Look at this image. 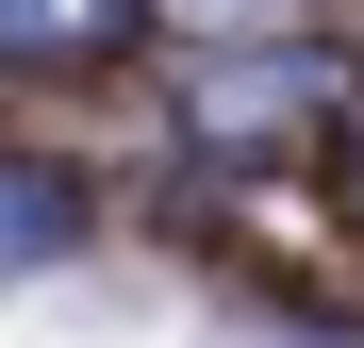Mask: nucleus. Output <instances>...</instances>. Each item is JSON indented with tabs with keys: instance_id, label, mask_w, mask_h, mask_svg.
I'll return each instance as SVG.
<instances>
[{
	"instance_id": "1",
	"label": "nucleus",
	"mask_w": 364,
	"mask_h": 348,
	"mask_svg": "<svg viewBox=\"0 0 364 348\" xmlns=\"http://www.w3.org/2000/svg\"><path fill=\"white\" fill-rule=\"evenodd\" d=\"M282 116H315V67H215L199 83V133H282Z\"/></svg>"
},
{
	"instance_id": "2",
	"label": "nucleus",
	"mask_w": 364,
	"mask_h": 348,
	"mask_svg": "<svg viewBox=\"0 0 364 348\" xmlns=\"http://www.w3.org/2000/svg\"><path fill=\"white\" fill-rule=\"evenodd\" d=\"M50 249H67V183L0 166V265H50Z\"/></svg>"
},
{
	"instance_id": "3",
	"label": "nucleus",
	"mask_w": 364,
	"mask_h": 348,
	"mask_svg": "<svg viewBox=\"0 0 364 348\" xmlns=\"http://www.w3.org/2000/svg\"><path fill=\"white\" fill-rule=\"evenodd\" d=\"M133 0H0V50H100Z\"/></svg>"
},
{
	"instance_id": "4",
	"label": "nucleus",
	"mask_w": 364,
	"mask_h": 348,
	"mask_svg": "<svg viewBox=\"0 0 364 348\" xmlns=\"http://www.w3.org/2000/svg\"><path fill=\"white\" fill-rule=\"evenodd\" d=\"M199 17H265V0H199Z\"/></svg>"
}]
</instances>
